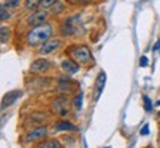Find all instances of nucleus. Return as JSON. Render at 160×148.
Here are the masks:
<instances>
[{
	"mask_svg": "<svg viewBox=\"0 0 160 148\" xmlns=\"http://www.w3.org/2000/svg\"><path fill=\"white\" fill-rule=\"evenodd\" d=\"M55 28L52 22L46 21V22L40 24L37 27H31L27 30V33L24 36V42L25 45L31 47V49H37L40 45H43L46 40H49L51 37H53Z\"/></svg>",
	"mask_w": 160,
	"mask_h": 148,
	"instance_id": "f257e3e1",
	"label": "nucleus"
},
{
	"mask_svg": "<svg viewBox=\"0 0 160 148\" xmlns=\"http://www.w3.org/2000/svg\"><path fill=\"white\" fill-rule=\"evenodd\" d=\"M71 110H73L71 99L67 95H57L49 102V111L57 119H68Z\"/></svg>",
	"mask_w": 160,
	"mask_h": 148,
	"instance_id": "f03ea898",
	"label": "nucleus"
},
{
	"mask_svg": "<svg viewBox=\"0 0 160 148\" xmlns=\"http://www.w3.org/2000/svg\"><path fill=\"white\" fill-rule=\"evenodd\" d=\"M51 133V127L49 125H42V126H36V127H30V129H25L24 133L19 138V142L22 145H36L37 142L43 141L45 138L49 136Z\"/></svg>",
	"mask_w": 160,
	"mask_h": 148,
	"instance_id": "7ed1b4c3",
	"label": "nucleus"
},
{
	"mask_svg": "<svg viewBox=\"0 0 160 148\" xmlns=\"http://www.w3.org/2000/svg\"><path fill=\"white\" fill-rule=\"evenodd\" d=\"M70 58H73L80 65H89L92 62V52L88 45H73L67 49Z\"/></svg>",
	"mask_w": 160,
	"mask_h": 148,
	"instance_id": "20e7f679",
	"label": "nucleus"
},
{
	"mask_svg": "<svg viewBox=\"0 0 160 148\" xmlns=\"http://www.w3.org/2000/svg\"><path fill=\"white\" fill-rule=\"evenodd\" d=\"M77 83H76L73 79H70V76L64 74L62 77H58L57 80V86H55V91H57L58 95H74L77 93Z\"/></svg>",
	"mask_w": 160,
	"mask_h": 148,
	"instance_id": "39448f33",
	"label": "nucleus"
},
{
	"mask_svg": "<svg viewBox=\"0 0 160 148\" xmlns=\"http://www.w3.org/2000/svg\"><path fill=\"white\" fill-rule=\"evenodd\" d=\"M49 123V114L43 113V111H36V113H30L25 116L22 121V129H30V127H36V126L48 125Z\"/></svg>",
	"mask_w": 160,
	"mask_h": 148,
	"instance_id": "423d86ee",
	"label": "nucleus"
},
{
	"mask_svg": "<svg viewBox=\"0 0 160 148\" xmlns=\"http://www.w3.org/2000/svg\"><path fill=\"white\" fill-rule=\"evenodd\" d=\"M59 36L61 37H74L79 34V17H68L64 19L59 27Z\"/></svg>",
	"mask_w": 160,
	"mask_h": 148,
	"instance_id": "0eeeda50",
	"label": "nucleus"
},
{
	"mask_svg": "<svg viewBox=\"0 0 160 148\" xmlns=\"http://www.w3.org/2000/svg\"><path fill=\"white\" fill-rule=\"evenodd\" d=\"M62 46V39L61 37H51L49 40H46L43 45H40L37 47V55L39 57H48L55 53L58 49H61Z\"/></svg>",
	"mask_w": 160,
	"mask_h": 148,
	"instance_id": "6e6552de",
	"label": "nucleus"
},
{
	"mask_svg": "<svg viewBox=\"0 0 160 148\" xmlns=\"http://www.w3.org/2000/svg\"><path fill=\"white\" fill-rule=\"evenodd\" d=\"M53 67V64L45 57H40L37 59H34L31 65H30V73L34 74V76H43V74L49 73Z\"/></svg>",
	"mask_w": 160,
	"mask_h": 148,
	"instance_id": "1a4fd4ad",
	"label": "nucleus"
},
{
	"mask_svg": "<svg viewBox=\"0 0 160 148\" xmlns=\"http://www.w3.org/2000/svg\"><path fill=\"white\" fill-rule=\"evenodd\" d=\"M48 18H49V12L43 11V9H39V11L30 12L24 22H25V25H27L28 28H31V27H37V25H40V24L46 22Z\"/></svg>",
	"mask_w": 160,
	"mask_h": 148,
	"instance_id": "9d476101",
	"label": "nucleus"
},
{
	"mask_svg": "<svg viewBox=\"0 0 160 148\" xmlns=\"http://www.w3.org/2000/svg\"><path fill=\"white\" fill-rule=\"evenodd\" d=\"M53 132H65V133H74L77 132V126L73 125L71 121H68L67 119H58L55 120V123L52 125Z\"/></svg>",
	"mask_w": 160,
	"mask_h": 148,
	"instance_id": "9b49d317",
	"label": "nucleus"
},
{
	"mask_svg": "<svg viewBox=\"0 0 160 148\" xmlns=\"http://www.w3.org/2000/svg\"><path fill=\"white\" fill-rule=\"evenodd\" d=\"M59 67H61L64 74L74 76V74H77L80 71V67H82V65L76 62L73 58H64L62 61H61V64H59Z\"/></svg>",
	"mask_w": 160,
	"mask_h": 148,
	"instance_id": "f8f14e48",
	"label": "nucleus"
},
{
	"mask_svg": "<svg viewBox=\"0 0 160 148\" xmlns=\"http://www.w3.org/2000/svg\"><path fill=\"white\" fill-rule=\"evenodd\" d=\"M21 96H22V91H19V89L8 92L5 96H3V101H2V108L5 110L6 107H12V105L17 102Z\"/></svg>",
	"mask_w": 160,
	"mask_h": 148,
	"instance_id": "ddd939ff",
	"label": "nucleus"
},
{
	"mask_svg": "<svg viewBox=\"0 0 160 148\" xmlns=\"http://www.w3.org/2000/svg\"><path fill=\"white\" fill-rule=\"evenodd\" d=\"M31 148H65L64 147V144L59 141V139H57V138H45L43 141H40V142H37L36 145H33Z\"/></svg>",
	"mask_w": 160,
	"mask_h": 148,
	"instance_id": "4468645a",
	"label": "nucleus"
},
{
	"mask_svg": "<svg viewBox=\"0 0 160 148\" xmlns=\"http://www.w3.org/2000/svg\"><path fill=\"white\" fill-rule=\"evenodd\" d=\"M104 86H105V74L104 73H99L97 77V85H95V99L99 98L101 92H102Z\"/></svg>",
	"mask_w": 160,
	"mask_h": 148,
	"instance_id": "2eb2a0df",
	"label": "nucleus"
},
{
	"mask_svg": "<svg viewBox=\"0 0 160 148\" xmlns=\"http://www.w3.org/2000/svg\"><path fill=\"white\" fill-rule=\"evenodd\" d=\"M83 92H77V93H74L73 95V98H71V105H73V110L74 111H80L82 110V104H83Z\"/></svg>",
	"mask_w": 160,
	"mask_h": 148,
	"instance_id": "dca6fc26",
	"label": "nucleus"
},
{
	"mask_svg": "<svg viewBox=\"0 0 160 148\" xmlns=\"http://www.w3.org/2000/svg\"><path fill=\"white\" fill-rule=\"evenodd\" d=\"M12 37V28L11 27H8V25H2V28H0V42H2V45H6Z\"/></svg>",
	"mask_w": 160,
	"mask_h": 148,
	"instance_id": "f3484780",
	"label": "nucleus"
},
{
	"mask_svg": "<svg viewBox=\"0 0 160 148\" xmlns=\"http://www.w3.org/2000/svg\"><path fill=\"white\" fill-rule=\"evenodd\" d=\"M64 12H65V3H64V2H61V0H58L57 3L51 7L49 13H51V15H53V17H57V15H61V13H64Z\"/></svg>",
	"mask_w": 160,
	"mask_h": 148,
	"instance_id": "a211bd4d",
	"label": "nucleus"
},
{
	"mask_svg": "<svg viewBox=\"0 0 160 148\" xmlns=\"http://www.w3.org/2000/svg\"><path fill=\"white\" fill-rule=\"evenodd\" d=\"M40 3H42V0H24V9L27 12L37 11L40 7Z\"/></svg>",
	"mask_w": 160,
	"mask_h": 148,
	"instance_id": "6ab92c4d",
	"label": "nucleus"
},
{
	"mask_svg": "<svg viewBox=\"0 0 160 148\" xmlns=\"http://www.w3.org/2000/svg\"><path fill=\"white\" fill-rule=\"evenodd\" d=\"M11 18H12L11 9L2 3V6H0V21H2V22H6V21H11Z\"/></svg>",
	"mask_w": 160,
	"mask_h": 148,
	"instance_id": "aec40b11",
	"label": "nucleus"
},
{
	"mask_svg": "<svg viewBox=\"0 0 160 148\" xmlns=\"http://www.w3.org/2000/svg\"><path fill=\"white\" fill-rule=\"evenodd\" d=\"M3 5L8 6L11 11H17L21 7L22 5V0H3Z\"/></svg>",
	"mask_w": 160,
	"mask_h": 148,
	"instance_id": "412c9836",
	"label": "nucleus"
},
{
	"mask_svg": "<svg viewBox=\"0 0 160 148\" xmlns=\"http://www.w3.org/2000/svg\"><path fill=\"white\" fill-rule=\"evenodd\" d=\"M58 0H42V3H40V7L39 9H43V11H51V7L53 5H55V3H57Z\"/></svg>",
	"mask_w": 160,
	"mask_h": 148,
	"instance_id": "4be33fe9",
	"label": "nucleus"
},
{
	"mask_svg": "<svg viewBox=\"0 0 160 148\" xmlns=\"http://www.w3.org/2000/svg\"><path fill=\"white\" fill-rule=\"evenodd\" d=\"M70 5H88L91 3V0H67Z\"/></svg>",
	"mask_w": 160,
	"mask_h": 148,
	"instance_id": "5701e85b",
	"label": "nucleus"
},
{
	"mask_svg": "<svg viewBox=\"0 0 160 148\" xmlns=\"http://www.w3.org/2000/svg\"><path fill=\"white\" fill-rule=\"evenodd\" d=\"M145 64H147V58H142L141 59V65H145Z\"/></svg>",
	"mask_w": 160,
	"mask_h": 148,
	"instance_id": "b1692460",
	"label": "nucleus"
},
{
	"mask_svg": "<svg viewBox=\"0 0 160 148\" xmlns=\"http://www.w3.org/2000/svg\"><path fill=\"white\" fill-rule=\"evenodd\" d=\"M159 47H160V40H159V42H157V45H156V47H154V49H156V51H157Z\"/></svg>",
	"mask_w": 160,
	"mask_h": 148,
	"instance_id": "393cba45",
	"label": "nucleus"
},
{
	"mask_svg": "<svg viewBox=\"0 0 160 148\" xmlns=\"http://www.w3.org/2000/svg\"><path fill=\"white\" fill-rule=\"evenodd\" d=\"M157 117H159V120H160V113H159V114H157Z\"/></svg>",
	"mask_w": 160,
	"mask_h": 148,
	"instance_id": "a878e982",
	"label": "nucleus"
},
{
	"mask_svg": "<svg viewBox=\"0 0 160 148\" xmlns=\"http://www.w3.org/2000/svg\"><path fill=\"white\" fill-rule=\"evenodd\" d=\"M159 139H160V132H159Z\"/></svg>",
	"mask_w": 160,
	"mask_h": 148,
	"instance_id": "bb28decb",
	"label": "nucleus"
}]
</instances>
